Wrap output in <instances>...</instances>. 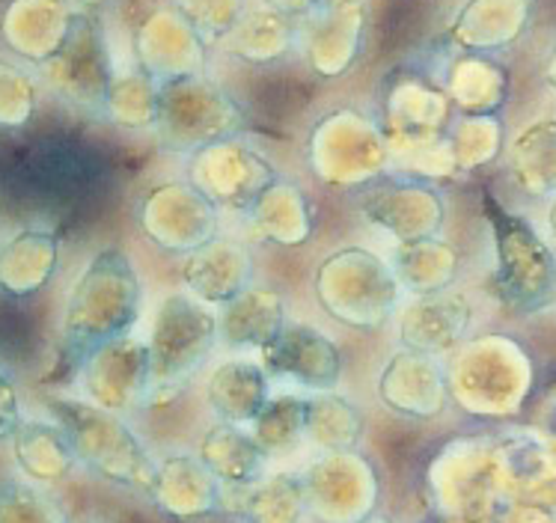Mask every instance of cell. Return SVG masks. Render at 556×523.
<instances>
[{
	"label": "cell",
	"instance_id": "603a6c76",
	"mask_svg": "<svg viewBox=\"0 0 556 523\" xmlns=\"http://www.w3.org/2000/svg\"><path fill=\"white\" fill-rule=\"evenodd\" d=\"M208 396L215 410L229 420H253L268 405L265 398V369L250 360H227L208 381Z\"/></svg>",
	"mask_w": 556,
	"mask_h": 523
},
{
	"label": "cell",
	"instance_id": "44dd1931",
	"mask_svg": "<svg viewBox=\"0 0 556 523\" xmlns=\"http://www.w3.org/2000/svg\"><path fill=\"white\" fill-rule=\"evenodd\" d=\"M390 265L408 295H434V292H446L453 285L455 251L446 241H441V235L399 241Z\"/></svg>",
	"mask_w": 556,
	"mask_h": 523
},
{
	"label": "cell",
	"instance_id": "ffe728a7",
	"mask_svg": "<svg viewBox=\"0 0 556 523\" xmlns=\"http://www.w3.org/2000/svg\"><path fill=\"white\" fill-rule=\"evenodd\" d=\"M253 224V229L260 232L262 239L283 244V247H295L309 239L313 229V217H309V203L304 191L295 182L286 179H274L260 200L250 205V212L244 215Z\"/></svg>",
	"mask_w": 556,
	"mask_h": 523
},
{
	"label": "cell",
	"instance_id": "83f0119b",
	"mask_svg": "<svg viewBox=\"0 0 556 523\" xmlns=\"http://www.w3.org/2000/svg\"><path fill=\"white\" fill-rule=\"evenodd\" d=\"M260 420V444H271V441H286L304 432L307 425V405L298 401L295 396H280L271 405H265Z\"/></svg>",
	"mask_w": 556,
	"mask_h": 523
},
{
	"label": "cell",
	"instance_id": "f1b7e54d",
	"mask_svg": "<svg viewBox=\"0 0 556 523\" xmlns=\"http://www.w3.org/2000/svg\"><path fill=\"white\" fill-rule=\"evenodd\" d=\"M22 393L15 387V381H12L10 372L0 369V441H12L15 432L22 429Z\"/></svg>",
	"mask_w": 556,
	"mask_h": 523
},
{
	"label": "cell",
	"instance_id": "7a4b0ae2",
	"mask_svg": "<svg viewBox=\"0 0 556 523\" xmlns=\"http://www.w3.org/2000/svg\"><path fill=\"white\" fill-rule=\"evenodd\" d=\"M316 295L330 319L372 330L390 319L405 289L390 259L364 247H345L318 265Z\"/></svg>",
	"mask_w": 556,
	"mask_h": 523
},
{
	"label": "cell",
	"instance_id": "9c48e42d",
	"mask_svg": "<svg viewBox=\"0 0 556 523\" xmlns=\"http://www.w3.org/2000/svg\"><path fill=\"white\" fill-rule=\"evenodd\" d=\"M277 179L268 158L244 146L239 137H227L191 152V182L220 212L248 215L250 205Z\"/></svg>",
	"mask_w": 556,
	"mask_h": 523
},
{
	"label": "cell",
	"instance_id": "8fae6325",
	"mask_svg": "<svg viewBox=\"0 0 556 523\" xmlns=\"http://www.w3.org/2000/svg\"><path fill=\"white\" fill-rule=\"evenodd\" d=\"M80 390L92 405L108 410L125 408L135 396L152 387L149 345L131 333L123 340L104 342L78 363Z\"/></svg>",
	"mask_w": 556,
	"mask_h": 523
},
{
	"label": "cell",
	"instance_id": "f546056e",
	"mask_svg": "<svg viewBox=\"0 0 556 523\" xmlns=\"http://www.w3.org/2000/svg\"><path fill=\"white\" fill-rule=\"evenodd\" d=\"M337 3H349V0H316V12L328 10V7H337Z\"/></svg>",
	"mask_w": 556,
	"mask_h": 523
},
{
	"label": "cell",
	"instance_id": "6da1fadb",
	"mask_svg": "<svg viewBox=\"0 0 556 523\" xmlns=\"http://www.w3.org/2000/svg\"><path fill=\"white\" fill-rule=\"evenodd\" d=\"M143 312V280L123 247H102L80 265L63 307V342L84 360L104 342L128 336Z\"/></svg>",
	"mask_w": 556,
	"mask_h": 523
},
{
	"label": "cell",
	"instance_id": "d6986e66",
	"mask_svg": "<svg viewBox=\"0 0 556 523\" xmlns=\"http://www.w3.org/2000/svg\"><path fill=\"white\" fill-rule=\"evenodd\" d=\"M12 456L24 476L34 482H58L78 464L66 425L48 420H24L12 437Z\"/></svg>",
	"mask_w": 556,
	"mask_h": 523
},
{
	"label": "cell",
	"instance_id": "4fadbf2b",
	"mask_svg": "<svg viewBox=\"0 0 556 523\" xmlns=\"http://www.w3.org/2000/svg\"><path fill=\"white\" fill-rule=\"evenodd\" d=\"M262 363L277 375L313 390H330L340 381V348L304 321H286L271 345L262 348Z\"/></svg>",
	"mask_w": 556,
	"mask_h": 523
},
{
	"label": "cell",
	"instance_id": "484cf974",
	"mask_svg": "<svg viewBox=\"0 0 556 523\" xmlns=\"http://www.w3.org/2000/svg\"><path fill=\"white\" fill-rule=\"evenodd\" d=\"M36 111V80L27 68L0 60V128H22Z\"/></svg>",
	"mask_w": 556,
	"mask_h": 523
},
{
	"label": "cell",
	"instance_id": "d4e9b609",
	"mask_svg": "<svg viewBox=\"0 0 556 523\" xmlns=\"http://www.w3.org/2000/svg\"><path fill=\"white\" fill-rule=\"evenodd\" d=\"M173 10L182 12L203 42H224L244 15V0H173Z\"/></svg>",
	"mask_w": 556,
	"mask_h": 523
},
{
	"label": "cell",
	"instance_id": "4316f807",
	"mask_svg": "<svg viewBox=\"0 0 556 523\" xmlns=\"http://www.w3.org/2000/svg\"><path fill=\"white\" fill-rule=\"evenodd\" d=\"M0 523H60V514L42 490L7 482L0 485Z\"/></svg>",
	"mask_w": 556,
	"mask_h": 523
},
{
	"label": "cell",
	"instance_id": "ba28073f",
	"mask_svg": "<svg viewBox=\"0 0 556 523\" xmlns=\"http://www.w3.org/2000/svg\"><path fill=\"white\" fill-rule=\"evenodd\" d=\"M357 212L378 229L399 241H420L441 235L446 224V203L432 182L420 179H384L354 188Z\"/></svg>",
	"mask_w": 556,
	"mask_h": 523
},
{
	"label": "cell",
	"instance_id": "8992f818",
	"mask_svg": "<svg viewBox=\"0 0 556 523\" xmlns=\"http://www.w3.org/2000/svg\"><path fill=\"white\" fill-rule=\"evenodd\" d=\"M489 217L497 241V277L494 283L500 297L521 312H535L551 304L556 289L554 253L539 241L530 224L503 212L489 200Z\"/></svg>",
	"mask_w": 556,
	"mask_h": 523
},
{
	"label": "cell",
	"instance_id": "3957f363",
	"mask_svg": "<svg viewBox=\"0 0 556 523\" xmlns=\"http://www.w3.org/2000/svg\"><path fill=\"white\" fill-rule=\"evenodd\" d=\"M54 408L60 422L66 425L80 464L125 485H152L155 470L147 449L114 410L99 408L84 398H60Z\"/></svg>",
	"mask_w": 556,
	"mask_h": 523
},
{
	"label": "cell",
	"instance_id": "9a60e30c",
	"mask_svg": "<svg viewBox=\"0 0 556 523\" xmlns=\"http://www.w3.org/2000/svg\"><path fill=\"white\" fill-rule=\"evenodd\" d=\"M60 265V239L48 227H24L0 244V295L34 297L42 292Z\"/></svg>",
	"mask_w": 556,
	"mask_h": 523
},
{
	"label": "cell",
	"instance_id": "5bb4252c",
	"mask_svg": "<svg viewBox=\"0 0 556 523\" xmlns=\"http://www.w3.org/2000/svg\"><path fill=\"white\" fill-rule=\"evenodd\" d=\"M75 18L78 10H72L68 0H12L0 30L18 58L39 68L63 48Z\"/></svg>",
	"mask_w": 556,
	"mask_h": 523
},
{
	"label": "cell",
	"instance_id": "7402d4cb",
	"mask_svg": "<svg viewBox=\"0 0 556 523\" xmlns=\"http://www.w3.org/2000/svg\"><path fill=\"white\" fill-rule=\"evenodd\" d=\"M295 36V18L277 12L268 3L248 10L236 24V30L224 39V48L250 63H271L283 58Z\"/></svg>",
	"mask_w": 556,
	"mask_h": 523
},
{
	"label": "cell",
	"instance_id": "ac0fdd59",
	"mask_svg": "<svg viewBox=\"0 0 556 523\" xmlns=\"http://www.w3.org/2000/svg\"><path fill=\"white\" fill-rule=\"evenodd\" d=\"M220 319V345L229 348H256L277 340V333L286 328V304L280 292L271 285H250L227 307L217 309Z\"/></svg>",
	"mask_w": 556,
	"mask_h": 523
},
{
	"label": "cell",
	"instance_id": "e0dca14e",
	"mask_svg": "<svg viewBox=\"0 0 556 523\" xmlns=\"http://www.w3.org/2000/svg\"><path fill=\"white\" fill-rule=\"evenodd\" d=\"M470 324V301L458 292L417 295L402 309V340L414 352L432 354L462 340Z\"/></svg>",
	"mask_w": 556,
	"mask_h": 523
},
{
	"label": "cell",
	"instance_id": "cb8c5ba5",
	"mask_svg": "<svg viewBox=\"0 0 556 523\" xmlns=\"http://www.w3.org/2000/svg\"><path fill=\"white\" fill-rule=\"evenodd\" d=\"M159 92L161 80L152 78L147 68L114 75L108 102H104V116L131 131L159 126Z\"/></svg>",
	"mask_w": 556,
	"mask_h": 523
},
{
	"label": "cell",
	"instance_id": "2e32d148",
	"mask_svg": "<svg viewBox=\"0 0 556 523\" xmlns=\"http://www.w3.org/2000/svg\"><path fill=\"white\" fill-rule=\"evenodd\" d=\"M304 22H307V54L313 68L328 78L349 72L364 39V0L337 3Z\"/></svg>",
	"mask_w": 556,
	"mask_h": 523
},
{
	"label": "cell",
	"instance_id": "30bf717a",
	"mask_svg": "<svg viewBox=\"0 0 556 523\" xmlns=\"http://www.w3.org/2000/svg\"><path fill=\"white\" fill-rule=\"evenodd\" d=\"M42 80L58 92L63 102L80 111L104 114L108 90L114 84V72L108 63L102 34L96 30L90 15L78 12L72 34L54 58L39 66Z\"/></svg>",
	"mask_w": 556,
	"mask_h": 523
},
{
	"label": "cell",
	"instance_id": "5b68a950",
	"mask_svg": "<svg viewBox=\"0 0 556 523\" xmlns=\"http://www.w3.org/2000/svg\"><path fill=\"white\" fill-rule=\"evenodd\" d=\"M239 107L220 87L200 75L161 80L159 135L164 149L191 155L208 143L239 137Z\"/></svg>",
	"mask_w": 556,
	"mask_h": 523
},
{
	"label": "cell",
	"instance_id": "277c9868",
	"mask_svg": "<svg viewBox=\"0 0 556 523\" xmlns=\"http://www.w3.org/2000/svg\"><path fill=\"white\" fill-rule=\"evenodd\" d=\"M147 345L152 384L164 387L182 381L220 345L217 309L193 297L188 289L173 292L155 309Z\"/></svg>",
	"mask_w": 556,
	"mask_h": 523
},
{
	"label": "cell",
	"instance_id": "52a82bcc",
	"mask_svg": "<svg viewBox=\"0 0 556 523\" xmlns=\"http://www.w3.org/2000/svg\"><path fill=\"white\" fill-rule=\"evenodd\" d=\"M137 224L161 251L188 256L220 235V208L193 182H167L140 200Z\"/></svg>",
	"mask_w": 556,
	"mask_h": 523
},
{
	"label": "cell",
	"instance_id": "7c38bea8",
	"mask_svg": "<svg viewBox=\"0 0 556 523\" xmlns=\"http://www.w3.org/2000/svg\"><path fill=\"white\" fill-rule=\"evenodd\" d=\"M182 280L193 297L220 309L253 285V259L239 239L217 235L185 256Z\"/></svg>",
	"mask_w": 556,
	"mask_h": 523
}]
</instances>
